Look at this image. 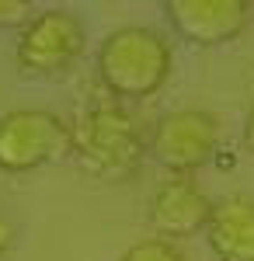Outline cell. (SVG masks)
<instances>
[{
	"instance_id": "6da1fadb",
	"label": "cell",
	"mask_w": 254,
	"mask_h": 261,
	"mask_svg": "<svg viewBox=\"0 0 254 261\" xmlns=\"http://www.w3.org/2000/svg\"><path fill=\"white\" fill-rule=\"evenodd\" d=\"M98 73L115 98H150L171 77V45L157 28L146 24L115 28L98 49Z\"/></svg>"
},
{
	"instance_id": "7a4b0ae2",
	"label": "cell",
	"mask_w": 254,
	"mask_h": 261,
	"mask_svg": "<svg viewBox=\"0 0 254 261\" xmlns=\"http://www.w3.org/2000/svg\"><path fill=\"white\" fill-rule=\"evenodd\" d=\"M73 150L94 174L125 178L129 171H136L143 157V136L125 108H118L112 101H98L77 119Z\"/></svg>"
},
{
	"instance_id": "3957f363",
	"label": "cell",
	"mask_w": 254,
	"mask_h": 261,
	"mask_svg": "<svg viewBox=\"0 0 254 261\" xmlns=\"http://www.w3.org/2000/svg\"><path fill=\"white\" fill-rule=\"evenodd\" d=\"M73 150V129L45 108H14L0 115V171L24 174Z\"/></svg>"
},
{
	"instance_id": "277c9868",
	"label": "cell",
	"mask_w": 254,
	"mask_h": 261,
	"mask_svg": "<svg viewBox=\"0 0 254 261\" xmlns=\"http://www.w3.org/2000/svg\"><path fill=\"white\" fill-rule=\"evenodd\" d=\"M84 24L70 11H42L21 28L18 39V66L32 77H56L66 73L73 60L84 53Z\"/></svg>"
},
{
	"instance_id": "5b68a950",
	"label": "cell",
	"mask_w": 254,
	"mask_h": 261,
	"mask_svg": "<svg viewBox=\"0 0 254 261\" xmlns=\"http://www.w3.org/2000/svg\"><path fill=\"white\" fill-rule=\"evenodd\" d=\"M219 143V122L198 108L167 112L154 129V157L174 174H192L209 161Z\"/></svg>"
},
{
	"instance_id": "8992f818",
	"label": "cell",
	"mask_w": 254,
	"mask_h": 261,
	"mask_svg": "<svg viewBox=\"0 0 254 261\" xmlns=\"http://www.w3.org/2000/svg\"><path fill=\"white\" fill-rule=\"evenodd\" d=\"M164 11L171 28L195 45H226L251 21L247 0H167Z\"/></svg>"
},
{
	"instance_id": "52a82bcc",
	"label": "cell",
	"mask_w": 254,
	"mask_h": 261,
	"mask_svg": "<svg viewBox=\"0 0 254 261\" xmlns=\"http://www.w3.org/2000/svg\"><path fill=\"white\" fill-rule=\"evenodd\" d=\"M209 216H213V202L192 181V174H174L171 181H164L150 202V223L164 241L192 237L198 230H206Z\"/></svg>"
},
{
	"instance_id": "ba28073f",
	"label": "cell",
	"mask_w": 254,
	"mask_h": 261,
	"mask_svg": "<svg viewBox=\"0 0 254 261\" xmlns=\"http://www.w3.org/2000/svg\"><path fill=\"white\" fill-rule=\"evenodd\" d=\"M206 241L219 261H254V199L234 195L216 202Z\"/></svg>"
},
{
	"instance_id": "9c48e42d",
	"label": "cell",
	"mask_w": 254,
	"mask_h": 261,
	"mask_svg": "<svg viewBox=\"0 0 254 261\" xmlns=\"http://www.w3.org/2000/svg\"><path fill=\"white\" fill-rule=\"evenodd\" d=\"M122 261H185V254L177 251L174 241H164V237H150V241L133 244Z\"/></svg>"
},
{
	"instance_id": "30bf717a",
	"label": "cell",
	"mask_w": 254,
	"mask_h": 261,
	"mask_svg": "<svg viewBox=\"0 0 254 261\" xmlns=\"http://www.w3.org/2000/svg\"><path fill=\"white\" fill-rule=\"evenodd\" d=\"M24 14H28V4H21V0H0V28H7V24H28Z\"/></svg>"
},
{
	"instance_id": "8fae6325",
	"label": "cell",
	"mask_w": 254,
	"mask_h": 261,
	"mask_svg": "<svg viewBox=\"0 0 254 261\" xmlns=\"http://www.w3.org/2000/svg\"><path fill=\"white\" fill-rule=\"evenodd\" d=\"M244 146L254 153V105H251V112H247V122H244Z\"/></svg>"
},
{
	"instance_id": "7c38bea8",
	"label": "cell",
	"mask_w": 254,
	"mask_h": 261,
	"mask_svg": "<svg viewBox=\"0 0 254 261\" xmlns=\"http://www.w3.org/2000/svg\"><path fill=\"white\" fill-rule=\"evenodd\" d=\"M11 241H14V230H11V223L0 216V254H4V251L11 247Z\"/></svg>"
}]
</instances>
